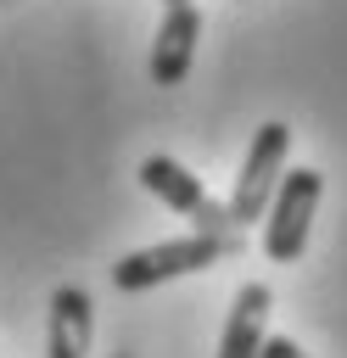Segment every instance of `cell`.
I'll return each instance as SVG.
<instances>
[{
    "mask_svg": "<svg viewBox=\"0 0 347 358\" xmlns=\"http://www.w3.org/2000/svg\"><path fill=\"white\" fill-rule=\"evenodd\" d=\"M319 196H325V173L319 168L280 173V185H274V196L263 207V252H269V263H297L302 257Z\"/></svg>",
    "mask_w": 347,
    "mask_h": 358,
    "instance_id": "6da1fadb",
    "label": "cell"
},
{
    "mask_svg": "<svg viewBox=\"0 0 347 358\" xmlns=\"http://www.w3.org/2000/svg\"><path fill=\"white\" fill-rule=\"evenodd\" d=\"M229 246L213 241V235H179V241H157V246H140L129 257L112 263V291H151V285H168V280H185V274H201L224 257Z\"/></svg>",
    "mask_w": 347,
    "mask_h": 358,
    "instance_id": "7a4b0ae2",
    "label": "cell"
},
{
    "mask_svg": "<svg viewBox=\"0 0 347 358\" xmlns=\"http://www.w3.org/2000/svg\"><path fill=\"white\" fill-rule=\"evenodd\" d=\"M285 157H291V129L269 117V123L252 134L246 162H241V173H235V196H229V224H235V229H246L252 218H263V207H269V196H274L280 173H285Z\"/></svg>",
    "mask_w": 347,
    "mask_h": 358,
    "instance_id": "3957f363",
    "label": "cell"
},
{
    "mask_svg": "<svg viewBox=\"0 0 347 358\" xmlns=\"http://www.w3.org/2000/svg\"><path fill=\"white\" fill-rule=\"evenodd\" d=\"M196 39H201V11H196V0L168 6L162 28H157V45H151V78H157V84H185V73H190V62H196Z\"/></svg>",
    "mask_w": 347,
    "mask_h": 358,
    "instance_id": "277c9868",
    "label": "cell"
},
{
    "mask_svg": "<svg viewBox=\"0 0 347 358\" xmlns=\"http://www.w3.org/2000/svg\"><path fill=\"white\" fill-rule=\"evenodd\" d=\"M269 308H274V291L263 280H246L229 302V319H224V336H218V358H257L263 336H269Z\"/></svg>",
    "mask_w": 347,
    "mask_h": 358,
    "instance_id": "5b68a950",
    "label": "cell"
},
{
    "mask_svg": "<svg viewBox=\"0 0 347 358\" xmlns=\"http://www.w3.org/2000/svg\"><path fill=\"white\" fill-rule=\"evenodd\" d=\"M90 336H95L90 296L78 285H56L50 291V358H90Z\"/></svg>",
    "mask_w": 347,
    "mask_h": 358,
    "instance_id": "8992f818",
    "label": "cell"
},
{
    "mask_svg": "<svg viewBox=\"0 0 347 358\" xmlns=\"http://www.w3.org/2000/svg\"><path fill=\"white\" fill-rule=\"evenodd\" d=\"M140 185L162 201V207H174V213H196L201 201H207V185H201V173H190L185 162H174V157H146L140 162Z\"/></svg>",
    "mask_w": 347,
    "mask_h": 358,
    "instance_id": "52a82bcc",
    "label": "cell"
},
{
    "mask_svg": "<svg viewBox=\"0 0 347 358\" xmlns=\"http://www.w3.org/2000/svg\"><path fill=\"white\" fill-rule=\"evenodd\" d=\"M257 358H308L291 336H263V347H257Z\"/></svg>",
    "mask_w": 347,
    "mask_h": 358,
    "instance_id": "ba28073f",
    "label": "cell"
},
{
    "mask_svg": "<svg viewBox=\"0 0 347 358\" xmlns=\"http://www.w3.org/2000/svg\"><path fill=\"white\" fill-rule=\"evenodd\" d=\"M162 6H185V0H162Z\"/></svg>",
    "mask_w": 347,
    "mask_h": 358,
    "instance_id": "9c48e42d",
    "label": "cell"
}]
</instances>
